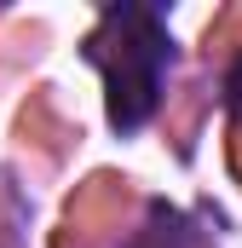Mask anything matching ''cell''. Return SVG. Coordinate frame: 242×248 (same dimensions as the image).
<instances>
[{
	"mask_svg": "<svg viewBox=\"0 0 242 248\" xmlns=\"http://www.w3.org/2000/svg\"><path fill=\"white\" fill-rule=\"evenodd\" d=\"M87 58L104 69L110 122H116L121 133H138V127L156 116L162 75H167V63H173V41H167L162 17L144 12V6H110L104 23H98L92 41H87Z\"/></svg>",
	"mask_w": 242,
	"mask_h": 248,
	"instance_id": "obj_1",
	"label": "cell"
},
{
	"mask_svg": "<svg viewBox=\"0 0 242 248\" xmlns=\"http://www.w3.org/2000/svg\"><path fill=\"white\" fill-rule=\"evenodd\" d=\"M121 248H190V231H184V219L173 208H150V219H144Z\"/></svg>",
	"mask_w": 242,
	"mask_h": 248,
	"instance_id": "obj_2",
	"label": "cell"
},
{
	"mask_svg": "<svg viewBox=\"0 0 242 248\" xmlns=\"http://www.w3.org/2000/svg\"><path fill=\"white\" fill-rule=\"evenodd\" d=\"M225 93H231V104H237V116H242V58H237V69H231V87H225Z\"/></svg>",
	"mask_w": 242,
	"mask_h": 248,
	"instance_id": "obj_3",
	"label": "cell"
}]
</instances>
